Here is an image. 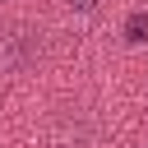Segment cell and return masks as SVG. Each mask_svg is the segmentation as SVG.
<instances>
[{"mask_svg":"<svg viewBox=\"0 0 148 148\" xmlns=\"http://www.w3.org/2000/svg\"><path fill=\"white\" fill-rule=\"evenodd\" d=\"M69 5H74V9H92V0H69Z\"/></svg>","mask_w":148,"mask_h":148,"instance_id":"obj_2","label":"cell"},{"mask_svg":"<svg viewBox=\"0 0 148 148\" xmlns=\"http://www.w3.org/2000/svg\"><path fill=\"white\" fill-rule=\"evenodd\" d=\"M125 42H148V14L143 9L125 18Z\"/></svg>","mask_w":148,"mask_h":148,"instance_id":"obj_1","label":"cell"}]
</instances>
